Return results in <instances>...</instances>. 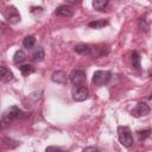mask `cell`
<instances>
[{"label":"cell","mask_w":152,"mask_h":152,"mask_svg":"<svg viewBox=\"0 0 152 152\" xmlns=\"http://www.w3.org/2000/svg\"><path fill=\"white\" fill-rule=\"evenodd\" d=\"M118 137L119 141L122 146L129 147L133 144V137H132V131L128 126H119L118 127Z\"/></svg>","instance_id":"cell-1"},{"label":"cell","mask_w":152,"mask_h":152,"mask_svg":"<svg viewBox=\"0 0 152 152\" xmlns=\"http://www.w3.org/2000/svg\"><path fill=\"white\" fill-rule=\"evenodd\" d=\"M110 77H112L110 71H107V70H96L94 72V75H93L91 82L96 87H102V86H106L110 81Z\"/></svg>","instance_id":"cell-2"},{"label":"cell","mask_w":152,"mask_h":152,"mask_svg":"<svg viewBox=\"0 0 152 152\" xmlns=\"http://www.w3.org/2000/svg\"><path fill=\"white\" fill-rule=\"evenodd\" d=\"M23 114V112L17 107V106H12V107H8L4 113H2V116H1V122L2 125H7L10 122H12L13 120L18 119L20 115Z\"/></svg>","instance_id":"cell-3"},{"label":"cell","mask_w":152,"mask_h":152,"mask_svg":"<svg viewBox=\"0 0 152 152\" xmlns=\"http://www.w3.org/2000/svg\"><path fill=\"white\" fill-rule=\"evenodd\" d=\"M69 80L72 84L76 86H81L82 83H84V81L87 80L86 76V71L82 69H74L70 74H69Z\"/></svg>","instance_id":"cell-4"},{"label":"cell","mask_w":152,"mask_h":152,"mask_svg":"<svg viewBox=\"0 0 152 152\" xmlns=\"http://www.w3.org/2000/svg\"><path fill=\"white\" fill-rule=\"evenodd\" d=\"M5 19L10 24H18L20 21V14L14 6H8L5 11Z\"/></svg>","instance_id":"cell-5"},{"label":"cell","mask_w":152,"mask_h":152,"mask_svg":"<svg viewBox=\"0 0 152 152\" xmlns=\"http://www.w3.org/2000/svg\"><path fill=\"white\" fill-rule=\"evenodd\" d=\"M150 106L146 103V102H139L131 112L132 116L134 118H141V116H146L147 114H150Z\"/></svg>","instance_id":"cell-6"},{"label":"cell","mask_w":152,"mask_h":152,"mask_svg":"<svg viewBox=\"0 0 152 152\" xmlns=\"http://www.w3.org/2000/svg\"><path fill=\"white\" fill-rule=\"evenodd\" d=\"M88 96H89V91L83 86H78V87H75L72 89V99L75 101H77V102H81V101L87 100Z\"/></svg>","instance_id":"cell-7"},{"label":"cell","mask_w":152,"mask_h":152,"mask_svg":"<svg viewBox=\"0 0 152 152\" xmlns=\"http://www.w3.org/2000/svg\"><path fill=\"white\" fill-rule=\"evenodd\" d=\"M55 14L58 17H65V18H71L75 14V10L69 6V5H61L56 8Z\"/></svg>","instance_id":"cell-8"},{"label":"cell","mask_w":152,"mask_h":152,"mask_svg":"<svg viewBox=\"0 0 152 152\" xmlns=\"http://www.w3.org/2000/svg\"><path fill=\"white\" fill-rule=\"evenodd\" d=\"M109 52V48L106 45H96V46H91L90 50V56L93 58H100L104 55H107Z\"/></svg>","instance_id":"cell-9"},{"label":"cell","mask_w":152,"mask_h":152,"mask_svg":"<svg viewBox=\"0 0 152 152\" xmlns=\"http://www.w3.org/2000/svg\"><path fill=\"white\" fill-rule=\"evenodd\" d=\"M0 78H1V82L7 83V82L13 81L14 76H13V72L6 65H1V75H0Z\"/></svg>","instance_id":"cell-10"},{"label":"cell","mask_w":152,"mask_h":152,"mask_svg":"<svg viewBox=\"0 0 152 152\" xmlns=\"http://www.w3.org/2000/svg\"><path fill=\"white\" fill-rule=\"evenodd\" d=\"M51 80L56 83H59V84H65L66 82V74L63 71V70H57L52 74L51 76Z\"/></svg>","instance_id":"cell-11"},{"label":"cell","mask_w":152,"mask_h":152,"mask_svg":"<svg viewBox=\"0 0 152 152\" xmlns=\"http://www.w3.org/2000/svg\"><path fill=\"white\" fill-rule=\"evenodd\" d=\"M74 50L76 53H80V55H87V56H90V50H91V46L88 45V44H77L74 46Z\"/></svg>","instance_id":"cell-12"},{"label":"cell","mask_w":152,"mask_h":152,"mask_svg":"<svg viewBox=\"0 0 152 152\" xmlns=\"http://www.w3.org/2000/svg\"><path fill=\"white\" fill-rule=\"evenodd\" d=\"M109 4V0H93V7L96 11H104Z\"/></svg>","instance_id":"cell-13"},{"label":"cell","mask_w":152,"mask_h":152,"mask_svg":"<svg viewBox=\"0 0 152 152\" xmlns=\"http://www.w3.org/2000/svg\"><path fill=\"white\" fill-rule=\"evenodd\" d=\"M131 63H132V66L134 69H137V70L140 69V55H139V52L133 51L131 53Z\"/></svg>","instance_id":"cell-14"},{"label":"cell","mask_w":152,"mask_h":152,"mask_svg":"<svg viewBox=\"0 0 152 152\" xmlns=\"http://www.w3.org/2000/svg\"><path fill=\"white\" fill-rule=\"evenodd\" d=\"M25 59H26V53H25L23 50L15 51V53H14V56H13V62H14L15 64H21L23 62H25Z\"/></svg>","instance_id":"cell-15"},{"label":"cell","mask_w":152,"mask_h":152,"mask_svg":"<svg viewBox=\"0 0 152 152\" xmlns=\"http://www.w3.org/2000/svg\"><path fill=\"white\" fill-rule=\"evenodd\" d=\"M19 70L23 76H28L34 72V66L31 64H24V65H19Z\"/></svg>","instance_id":"cell-16"},{"label":"cell","mask_w":152,"mask_h":152,"mask_svg":"<svg viewBox=\"0 0 152 152\" xmlns=\"http://www.w3.org/2000/svg\"><path fill=\"white\" fill-rule=\"evenodd\" d=\"M36 44V38L33 36H26L24 39H23V46L25 49H32Z\"/></svg>","instance_id":"cell-17"},{"label":"cell","mask_w":152,"mask_h":152,"mask_svg":"<svg viewBox=\"0 0 152 152\" xmlns=\"http://www.w3.org/2000/svg\"><path fill=\"white\" fill-rule=\"evenodd\" d=\"M44 57H45V53H44L43 48L36 49L34 52L32 53V59H33L34 62H42V61L44 59Z\"/></svg>","instance_id":"cell-18"},{"label":"cell","mask_w":152,"mask_h":152,"mask_svg":"<svg viewBox=\"0 0 152 152\" xmlns=\"http://www.w3.org/2000/svg\"><path fill=\"white\" fill-rule=\"evenodd\" d=\"M88 25L91 28H102V27H104V26L108 25V21L107 20H103V19H101V20H94V21H90Z\"/></svg>","instance_id":"cell-19"},{"label":"cell","mask_w":152,"mask_h":152,"mask_svg":"<svg viewBox=\"0 0 152 152\" xmlns=\"http://www.w3.org/2000/svg\"><path fill=\"white\" fill-rule=\"evenodd\" d=\"M138 26H139L140 31H142V32H147V31H148V24H147V21H146L145 18H140V19H139Z\"/></svg>","instance_id":"cell-20"},{"label":"cell","mask_w":152,"mask_h":152,"mask_svg":"<svg viewBox=\"0 0 152 152\" xmlns=\"http://www.w3.org/2000/svg\"><path fill=\"white\" fill-rule=\"evenodd\" d=\"M137 134H138V137H139V139H140V140H145V139H147V138L151 135V129H142V131H138V132H137Z\"/></svg>","instance_id":"cell-21"},{"label":"cell","mask_w":152,"mask_h":152,"mask_svg":"<svg viewBox=\"0 0 152 152\" xmlns=\"http://www.w3.org/2000/svg\"><path fill=\"white\" fill-rule=\"evenodd\" d=\"M4 145L5 146H7V147H10V148H14V147H17L19 144H12V142H14V140H12V139H8V138H4Z\"/></svg>","instance_id":"cell-22"},{"label":"cell","mask_w":152,"mask_h":152,"mask_svg":"<svg viewBox=\"0 0 152 152\" xmlns=\"http://www.w3.org/2000/svg\"><path fill=\"white\" fill-rule=\"evenodd\" d=\"M31 13L34 14V15H37V13L42 14L43 13V7H31Z\"/></svg>","instance_id":"cell-23"},{"label":"cell","mask_w":152,"mask_h":152,"mask_svg":"<svg viewBox=\"0 0 152 152\" xmlns=\"http://www.w3.org/2000/svg\"><path fill=\"white\" fill-rule=\"evenodd\" d=\"M65 1L70 5H80L82 2V0H65Z\"/></svg>","instance_id":"cell-24"},{"label":"cell","mask_w":152,"mask_h":152,"mask_svg":"<svg viewBox=\"0 0 152 152\" xmlns=\"http://www.w3.org/2000/svg\"><path fill=\"white\" fill-rule=\"evenodd\" d=\"M100 148L99 147H96V146H89V147H86L83 151L86 152V151H99Z\"/></svg>","instance_id":"cell-25"},{"label":"cell","mask_w":152,"mask_h":152,"mask_svg":"<svg viewBox=\"0 0 152 152\" xmlns=\"http://www.w3.org/2000/svg\"><path fill=\"white\" fill-rule=\"evenodd\" d=\"M52 150H55V151H62V148L61 147H57V146H49V147H46V151H52Z\"/></svg>","instance_id":"cell-26"},{"label":"cell","mask_w":152,"mask_h":152,"mask_svg":"<svg viewBox=\"0 0 152 152\" xmlns=\"http://www.w3.org/2000/svg\"><path fill=\"white\" fill-rule=\"evenodd\" d=\"M148 99H150V100H152V94H151V96H150V97H148Z\"/></svg>","instance_id":"cell-27"}]
</instances>
